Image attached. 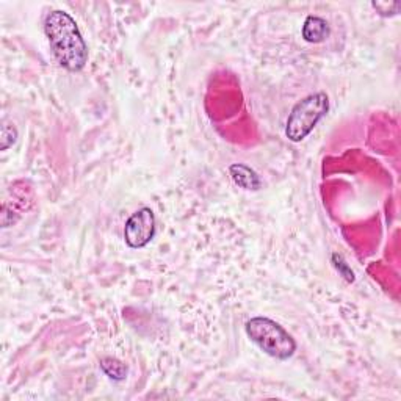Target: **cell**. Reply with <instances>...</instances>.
Wrapping results in <instances>:
<instances>
[{"mask_svg":"<svg viewBox=\"0 0 401 401\" xmlns=\"http://www.w3.org/2000/svg\"><path fill=\"white\" fill-rule=\"evenodd\" d=\"M332 262H334V266L339 270L340 275H342L348 283H353L354 280V273L353 270L350 269L348 265L345 264V260L342 259V256H337V254H334L332 256Z\"/></svg>","mask_w":401,"mask_h":401,"instance_id":"9c48e42d","label":"cell"},{"mask_svg":"<svg viewBox=\"0 0 401 401\" xmlns=\"http://www.w3.org/2000/svg\"><path fill=\"white\" fill-rule=\"evenodd\" d=\"M303 38L307 43H322L329 36V24L323 18L309 16L303 24Z\"/></svg>","mask_w":401,"mask_h":401,"instance_id":"8992f818","label":"cell"},{"mask_svg":"<svg viewBox=\"0 0 401 401\" xmlns=\"http://www.w3.org/2000/svg\"><path fill=\"white\" fill-rule=\"evenodd\" d=\"M246 334L269 356L285 360L297 351V342L279 323L266 317H254L246 323Z\"/></svg>","mask_w":401,"mask_h":401,"instance_id":"7a4b0ae2","label":"cell"},{"mask_svg":"<svg viewBox=\"0 0 401 401\" xmlns=\"http://www.w3.org/2000/svg\"><path fill=\"white\" fill-rule=\"evenodd\" d=\"M16 138H18V130L16 127L13 124L8 123H4L2 125V138H0V149L6 151L16 143Z\"/></svg>","mask_w":401,"mask_h":401,"instance_id":"ba28073f","label":"cell"},{"mask_svg":"<svg viewBox=\"0 0 401 401\" xmlns=\"http://www.w3.org/2000/svg\"><path fill=\"white\" fill-rule=\"evenodd\" d=\"M53 55L64 69L71 72L82 71L88 62V48L82 38L74 19L62 10L50 11L44 21Z\"/></svg>","mask_w":401,"mask_h":401,"instance_id":"6da1fadb","label":"cell"},{"mask_svg":"<svg viewBox=\"0 0 401 401\" xmlns=\"http://www.w3.org/2000/svg\"><path fill=\"white\" fill-rule=\"evenodd\" d=\"M100 369L110 379L124 381L127 376V365L115 358H104L100 360Z\"/></svg>","mask_w":401,"mask_h":401,"instance_id":"52a82bcc","label":"cell"},{"mask_svg":"<svg viewBox=\"0 0 401 401\" xmlns=\"http://www.w3.org/2000/svg\"><path fill=\"white\" fill-rule=\"evenodd\" d=\"M156 236V217L149 207L137 210L124 226V240L132 250L144 248Z\"/></svg>","mask_w":401,"mask_h":401,"instance_id":"277c9868","label":"cell"},{"mask_svg":"<svg viewBox=\"0 0 401 401\" xmlns=\"http://www.w3.org/2000/svg\"><path fill=\"white\" fill-rule=\"evenodd\" d=\"M327 110H329V99L326 93H315L304 97L293 107L289 119L285 124V137L293 143H299L315 129Z\"/></svg>","mask_w":401,"mask_h":401,"instance_id":"3957f363","label":"cell"},{"mask_svg":"<svg viewBox=\"0 0 401 401\" xmlns=\"http://www.w3.org/2000/svg\"><path fill=\"white\" fill-rule=\"evenodd\" d=\"M231 177L236 185H238L240 189L243 190H252L256 191L262 186V180L257 176V172L251 170L250 166L242 165V163H236L232 165L229 168Z\"/></svg>","mask_w":401,"mask_h":401,"instance_id":"5b68a950","label":"cell"}]
</instances>
